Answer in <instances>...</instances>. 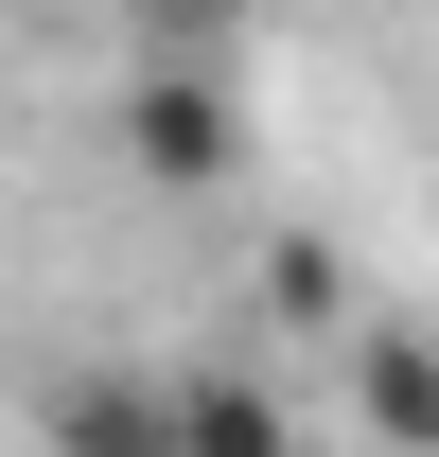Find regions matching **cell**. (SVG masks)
<instances>
[{
  "label": "cell",
  "mask_w": 439,
  "mask_h": 457,
  "mask_svg": "<svg viewBox=\"0 0 439 457\" xmlns=\"http://www.w3.org/2000/svg\"><path fill=\"white\" fill-rule=\"evenodd\" d=\"M123 159L159 176V194H211L228 159H246V106H228V71H194V54H159L141 88H123Z\"/></svg>",
  "instance_id": "cell-1"
},
{
  "label": "cell",
  "mask_w": 439,
  "mask_h": 457,
  "mask_svg": "<svg viewBox=\"0 0 439 457\" xmlns=\"http://www.w3.org/2000/svg\"><path fill=\"white\" fill-rule=\"evenodd\" d=\"M334 404H352L386 457H439V335H422V317H352V352H334Z\"/></svg>",
  "instance_id": "cell-2"
},
{
  "label": "cell",
  "mask_w": 439,
  "mask_h": 457,
  "mask_svg": "<svg viewBox=\"0 0 439 457\" xmlns=\"http://www.w3.org/2000/svg\"><path fill=\"white\" fill-rule=\"evenodd\" d=\"M36 457H176L159 370H70V387L36 404Z\"/></svg>",
  "instance_id": "cell-3"
},
{
  "label": "cell",
  "mask_w": 439,
  "mask_h": 457,
  "mask_svg": "<svg viewBox=\"0 0 439 457\" xmlns=\"http://www.w3.org/2000/svg\"><path fill=\"white\" fill-rule=\"evenodd\" d=\"M159 404H176V457H299L264 370H159Z\"/></svg>",
  "instance_id": "cell-4"
}]
</instances>
